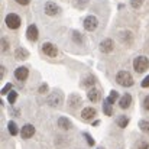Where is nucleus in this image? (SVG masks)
<instances>
[{"label":"nucleus","instance_id":"1","mask_svg":"<svg viewBox=\"0 0 149 149\" xmlns=\"http://www.w3.org/2000/svg\"><path fill=\"white\" fill-rule=\"evenodd\" d=\"M116 81H117V84H120L122 87H132V86L135 84L133 77H132L127 71H120V72H117Z\"/></svg>","mask_w":149,"mask_h":149},{"label":"nucleus","instance_id":"2","mask_svg":"<svg viewBox=\"0 0 149 149\" xmlns=\"http://www.w3.org/2000/svg\"><path fill=\"white\" fill-rule=\"evenodd\" d=\"M133 68L136 72H145L149 68V59L146 56L141 55V56H136L135 61H133Z\"/></svg>","mask_w":149,"mask_h":149},{"label":"nucleus","instance_id":"3","mask_svg":"<svg viewBox=\"0 0 149 149\" xmlns=\"http://www.w3.org/2000/svg\"><path fill=\"white\" fill-rule=\"evenodd\" d=\"M4 23H6V26H7L9 29H17V28L20 26L22 20H20V17H19L16 13H9V15L6 16V19H4Z\"/></svg>","mask_w":149,"mask_h":149},{"label":"nucleus","instance_id":"4","mask_svg":"<svg viewBox=\"0 0 149 149\" xmlns=\"http://www.w3.org/2000/svg\"><path fill=\"white\" fill-rule=\"evenodd\" d=\"M84 29L86 31H88V32H93V31H96L97 29V26H99V20H97V17L96 16H93V15H90V16H87L86 19H84Z\"/></svg>","mask_w":149,"mask_h":149},{"label":"nucleus","instance_id":"5","mask_svg":"<svg viewBox=\"0 0 149 149\" xmlns=\"http://www.w3.org/2000/svg\"><path fill=\"white\" fill-rule=\"evenodd\" d=\"M42 52H44L47 56L55 58V56L58 55V48H56L54 44H51V42H45V44L42 45Z\"/></svg>","mask_w":149,"mask_h":149},{"label":"nucleus","instance_id":"6","mask_svg":"<svg viewBox=\"0 0 149 149\" xmlns=\"http://www.w3.org/2000/svg\"><path fill=\"white\" fill-rule=\"evenodd\" d=\"M38 35H39V32H38L36 25H31V26H28V29H26V38H28L31 42H35V41L38 39Z\"/></svg>","mask_w":149,"mask_h":149},{"label":"nucleus","instance_id":"7","mask_svg":"<svg viewBox=\"0 0 149 149\" xmlns=\"http://www.w3.org/2000/svg\"><path fill=\"white\" fill-rule=\"evenodd\" d=\"M44 10L48 16H55L58 12H59V7L54 3V1H47L45 6H44Z\"/></svg>","mask_w":149,"mask_h":149},{"label":"nucleus","instance_id":"8","mask_svg":"<svg viewBox=\"0 0 149 149\" xmlns=\"http://www.w3.org/2000/svg\"><path fill=\"white\" fill-rule=\"evenodd\" d=\"M20 135H22L23 139L32 138V136L35 135V127H33V125H25V126L22 127V130H20Z\"/></svg>","mask_w":149,"mask_h":149},{"label":"nucleus","instance_id":"9","mask_svg":"<svg viewBox=\"0 0 149 149\" xmlns=\"http://www.w3.org/2000/svg\"><path fill=\"white\" fill-rule=\"evenodd\" d=\"M114 48V44H113V41L111 39H103L101 41V44H100V51L101 52H104V54H109V52H111Z\"/></svg>","mask_w":149,"mask_h":149},{"label":"nucleus","instance_id":"10","mask_svg":"<svg viewBox=\"0 0 149 149\" xmlns=\"http://www.w3.org/2000/svg\"><path fill=\"white\" fill-rule=\"evenodd\" d=\"M29 75V70L26 67H19L16 71H15V77L19 80V81H25Z\"/></svg>","mask_w":149,"mask_h":149},{"label":"nucleus","instance_id":"11","mask_svg":"<svg viewBox=\"0 0 149 149\" xmlns=\"http://www.w3.org/2000/svg\"><path fill=\"white\" fill-rule=\"evenodd\" d=\"M96 114H97V111H96L94 107H86V109H83V111H81V117H83L84 120H90V119H93Z\"/></svg>","mask_w":149,"mask_h":149},{"label":"nucleus","instance_id":"12","mask_svg":"<svg viewBox=\"0 0 149 149\" xmlns=\"http://www.w3.org/2000/svg\"><path fill=\"white\" fill-rule=\"evenodd\" d=\"M61 100H62V96H61V93H52L48 96V103H49L51 106H58L59 103H61Z\"/></svg>","mask_w":149,"mask_h":149},{"label":"nucleus","instance_id":"13","mask_svg":"<svg viewBox=\"0 0 149 149\" xmlns=\"http://www.w3.org/2000/svg\"><path fill=\"white\" fill-rule=\"evenodd\" d=\"M87 97H88V100H90L91 103H97L100 100V91L96 90V88H90L88 93H87Z\"/></svg>","mask_w":149,"mask_h":149},{"label":"nucleus","instance_id":"14","mask_svg":"<svg viewBox=\"0 0 149 149\" xmlns=\"http://www.w3.org/2000/svg\"><path fill=\"white\" fill-rule=\"evenodd\" d=\"M130 103H132V96L130 94H125V96H122V99L119 100V106L122 109H127L130 106Z\"/></svg>","mask_w":149,"mask_h":149},{"label":"nucleus","instance_id":"15","mask_svg":"<svg viewBox=\"0 0 149 149\" xmlns=\"http://www.w3.org/2000/svg\"><path fill=\"white\" fill-rule=\"evenodd\" d=\"M58 126L61 127V129H64V130H68V129H71V122L67 119V117H59L58 119Z\"/></svg>","mask_w":149,"mask_h":149},{"label":"nucleus","instance_id":"16","mask_svg":"<svg viewBox=\"0 0 149 149\" xmlns=\"http://www.w3.org/2000/svg\"><path fill=\"white\" fill-rule=\"evenodd\" d=\"M68 103H70V107L75 109V107H78V106L81 104V97L77 96V94H71V97H70V100H68Z\"/></svg>","mask_w":149,"mask_h":149},{"label":"nucleus","instance_id":"17","mask_svg":"<svg viewBox=\"0 0 149 149\" xmlns=\"http://www.w3.org/2000/svg\"><path fill=\"white\" fill-rule=\"evenodd\" d=\"M117 125H119V127L125 129V127L129 125V117H127V116H125V114L119 116V117H117Z\"/></svg>","mask_w":149,"mask_h":149},{"label":"nucleus","instance_id":"18","mask_svg":"<svg viewBox=\"0 0 149 149\" xmlns=\"http://www.w3.org/2000/svg\"><path fill=\"white\" fill-rule=\"evenodd\" d=\"M7 129H9V133H10L12 136H16V135H17V132H19L17 125H16L13 120H10V122L7 123Z\"/></svg>","mask_w":149,"mask_h":149},{"label":"nucleus","instance_id":"19","mask_svg":"<svg viewBox=\"0 0 149 149\" xmlns=\"http://www.w3.org/2000/svg\"><path fill=\"white\" fill-rule=\"evenodd\" d=\"M15 55H16L17 59H26V58L29 56V52L26 49H23V48H17L16 52H15Z\"/></svg>","mask_w":149,"mask_h":149},{"label":"nucleus","instance_id":"20","mask_svg":"<svg viewBox=\"0 0 149 149\" xmlns=\"http://www.w3.org/2000/svg\"><path fill=\"white\" fill-rule=\"evenodd\" d=\"M113 104L110 103V101H107V100H104V104H103V111L106 113V116H111L113 114V107H111Z\"/></svg>","mask_w":149,"mask_h":149},{"label":"nucleus","instance_id":"21","mask_svg":"<svg viewBox=\"0 0 149 149\" xmlns=\"http://www.w3.org/2000/svg\"><path fill=\"white\" fill-rule=\"evenodd\" d=\"M139 127H141V130H142L143 133H148L149 135V122L148 120H141V122H139Z\"/></svg>","mask_w":149,"mask_h":149},{"label":"nucleus","instance_id":"22","mask_svg":"<svg viewBox=\"0 0 149 149\" xmlns=\"http://www.w3.org/2000/svg\"><path fill=\"white\" fill-rule=\"evenodd\" d=\"M94 83H96V78H94L93 75H90V77H87V78L84 80L83 86H84V87H90V86H94Z\"/></svg>","mask_w":149,"mask_h":149},{"label":"nucleus","instance_id":"23","mask_svg":"<svg viewBox=\"0 0 149 149\" xmlns=\"http://www.w3.org/2000/svg\"><path fill=\"white\" fill-rule=\"evenodd\" d=\"M117 96H119V94H117V91L111 90V91H110V96H109L106 100H107V101H110V103L113 104V103H116V101H117Z\"/></svg>","mask_w":149,"mask_h":149},{"label":"nucleus","instance_id":"24","mask_svg":"<svg viewBox=\"0 0 149 149\" xmlns=\"http://www.w3.org/2000/svg\"><path fill=\"white\" fill-rule=\"evenodd\" d=\"M16 99H17V93H16V91H10L9 96H7V101H9L10 104H13V103L16 101Z\"/></svg>","mask_w":149,"mask_h":149},{"label":"nucleus","instance_id":"25","mask_svg":"<svg viewBox=\"0 0 149 149\" xmlns=\"http://www.w3.org/2000/svg\"><path fill=\"white\" fill-rule=\"evenodd\" d=\"M72 38H74V41H75L77 44H81V42H83V36H81L77 31H74V32H72Z\"/></svg>","mask_w":149,"mask_h":149},{"label":"nucleus","instance_id":"26","mask_svg":"<svg viewBox=\"0 0 149 149\" xmlns=\"http://www.w3.org/2000/svg\"><path fill=\"white\" fill-rule=\"evenodd\" d=\"M142 3H143V0H130V4H132V7H135V9L141 7Z\"/></svg>","mask_w":149,"mask_h":149},{"label":"nucleus","instance_id":"27","mask_svg":"<svg viewBox=\"0 0 149 149\" xmlns=\"http://www.w3.org/2000/svg\"><path fill=\"white\" fill-rule=\"evenodd\" d=\"M10 90H12V84L9 83V84H6V86L1 88V94H9V93H10Z\"/></svg>","mask_w":149,"mask_h":149},{"label":"nucleus","instance_id":"28","mask_svg":"<svg viewBox=\"0 0 149 149\" xmlns=\"http://www.w3.org/2000/svg\"><path fill=\"white\" fill-rule=\"evenodd\" d=\"M84 138L87 139V143H88L90 146H93V145H94V141H93V138H91L88 133H84Z\"/></svg>","mask_w":149,"mask_h":149},{"label":"nucleus","instance_id":"29","mask_svg":"<svg viewBox=\"0 0 149 149\" xmlns=\"http://www.w3.org/2000/svg\"><path fill=\"white\" fill-rule=\"evenodd\" d=\"M141 86H142L143 88H148V87H149V75H148V77H145V78L142 80V83H141Z\"/></svg>","mask_w":149,"mask_h":149},{"label":"nucleus","instance_id":"30","mask_svg":"<svg viewBox=\"0 0 149 149\" xmlns=\"http://www.w3.org/2000/svg\"><path fill=\"white\" fill-rule=\"evenodd\" d=\"M143 109H145L146 111H149V96H146L145 100H143Z\"/></svg>","mask_w":149,"mask_h":149},{"label":"nucleus","instance_id":"31","mask_svg":"<svg viewBox=\"0 0 149 149\" xmlns=\"http://www.w3.org/2000/svg\"><path fill=\"white\" fill-rule=\"evenodd\" d=\"M1 48H3V51H7V48H9V44H7V41L4 38L1 39Z\"/></svg>","mask_w":149,"mask_h":149},{"label":"nucleus","instance_id":"32","mask_svg":"<svg viewBox=\"0 0 149 149\" xmlns=\"http://www.w3.org/2000/svg\"><path fill=\"white\" fill-rule=\"evenodd\" d=\"M47 91H48V86L47 84H44V86L39 87V93H47Z\"/></svg>","mask_w":149,"mask_h":149},{"label":"nucleus","instance_id":"33","mask_svg":"<svg viewBox=\"0 0 149 149\" xmlns=\"http://www.w3.org/2000/svg\"><path fill=\"white\" fill-rule=\"evenodd\" d=\"M138 149H149V145L146 143V142H142V143L138 146Z\"/></svg>","mask_w":149,"mask_h":149},{"label":"nucleus","instance_id":"34","mask_svg":"<svg viewBox=\"0 0 149 149\" xmlns=\"http://www.w3.org/2000/svg\"><path fill=\"white\" fill-rule=\"evenodd\" d=\"M19 4H22V6H26V4H29V1L31 0H16Z\"/></svg>","mask_w":149,"mask_h":149},{"label":"nucleus","instance_id":"35","mask_svg":"<svg viewBox=\"0 0 149 149\" xmlns=\"http://www.w3.org/2000/svg\"><path fill=\"white\" fill-rule=\"evenodd\" d=\"M3 75H4V68L1 67V72H0V77H3Z\"/></svg>","mask_w":149,"mask_h":149},{"label":"nucleus","instance_id":"36","mask_svg":"<svg viewBox=\"0 0 149 149\" xmlns=\"http://www.w3.org/2000/svg\"><path fill=\"white\" fill-rule=\"evenodd\" d=\"M97 149H104V148H97Z\"/></svg>","mask_w":149,"mask_h":149}]
</instances>
